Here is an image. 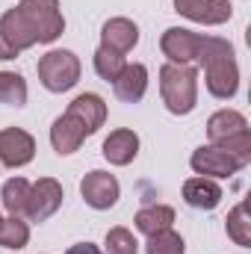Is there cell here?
Returning <instances> with one entry per match:
<instances>
[{"label": "cell", "mask_w": 251, "mask_h": 254, "mask_svg": "<svg viewBox=\"0 0 251 254\" xmlns=\"http://www.w3.org/2000/svg\"><path fill=\"white\" fill-rule=\"evenodd\" d=\"M198 65L204 68V83H207V92L213 98L231 101L237 95V89H240V65H237L234 45L228 39L204 36Z\"/></svg>", "instance_id": "6da1fadb"}, {"label": "cell", "mask_w": 251, "mask_h": 254, "mask_svg": "<svg viewBox=\"0 0 251 254\" xmlns=\"http://www.w3.org/2000/svg\"><path fill=\"white\" fill-rule=\"evenodd\" d=\"M160 95L172 116H189L198 104V71L195 65L166 63L160 68Z\"/></svg>", "instance_id": "7a4b0ae2"}, {"label": "cell", "mask_w": 251, "mask_h": 254, "mask_svg": "<svg viewBox=\"0 0 251 254\" xmlns=\"http://www.w3.org/2000/svg\"><path fill=\"white\" fill-rule=\"evenodd\" d=\"M18 12L30 24L39 45H51V42H57L63 36L65 18L60 12V0H21Z\"/></svg>", "instance_id": "3957f363"}, {"label": "cell", "mask_w": 251, "mask_h": 254, "mask_svg": "<svg viewBox=\"0 0 251 254\" xmlns=\"http://www.w3.org/2000/svg\"><path fill=\"white\" fill-rule=\"evenodd\" d=\"M36 71L48 92H68L80 80V60L71 51H48L39 60Z\"/></svg>", "instance_id": "277c9868"}, {"label": "cell", "mask_w": 251, "mask_h": 254, "mask_svg": "<svg viewBox=\"0 0 251 254\" xmlns=\"http://www.w3.org/2000/svg\"><path fill=\"white\" fill-rule=\"evenodd\" d=\"M63 187L60 181L54 178H39L36 184H30V198H27V210H24V219L27 222H48L60 207H63Z\"/></svg>", "instance_id": "5b68a950"}, {"label": "cell", "mask_w": 251, "mask_h": 254, "mask_svg": "<svg viewBox=\"0 0 251 254\" xmlns=\"http://www.w3.org/2000/svg\"><path fill=\"white\" fill-rule=\"evenodd\" d=\"M201 42H204L201 33H192V30H184V27H169L160 39V51L169 57V63L192 65L198 63Z\"/></svg>", "instance_id": "8992f818"}, {"label": "cell", "mask_w": 251, "mask_h": 254, "mask_svg": "<svg viewBox=\"0 0 251 254\" xmlns=\"http://www.w3.org/2000/svg\"><path fill=\"white\" fill-rule=\"evenodd\" d=\"M189 166H192V172L195 175H201V178H231V175H237L243 166H240V160H234L228 151H222V148H216V145H201L192 157H189Z\"/></svg>", "instance_id": "52a82bcc"}, {"label": "cell", "mask_w": 251, "mask_h": 254, "mask_svg": "<svg viewBox=\"0 0 251 254\" xmlns=\"http://www.w3.org/2000/svg\"><path fill=\"white\" fill-rule=\"evenodd\" d=\"M119 192H122V187H119L116 175H110V172H89L80 181V195L92 210H110L119 201Z\"/></svg>", "instance_id": "ba28073f"}, {"label": "cell", "mask_w": 251, "mask_h": 254, "mask_svg": "<svg viewBox=\"0 0 251 254\" xmlns=\"http://www.w3.org/2000/svg\"><path fill=\"white\" fill-rule=\"evenodd\" d=\"M36 157V139L21 127L0 130V163L9 169H21Z\"/></svg>", "instance_id": "9c48e42d"}, {"label": "cell", "mask_w": 251, "mask_h": 254, "mask_svg": "<svg viewBox=\"0 0 251 254\" xmlns=\"http://www.w3.org/2000/svg\"><path fill=\"white\" fill-rule=\"evenodd\" d=\"M175 12L189 18V21H195V24L216 27V24L231 21L234 6L228 0H175Z\"/></svg>", "instance_id": "30bf717a"}, {"label": "cell", "mask_w": 251, "mask_h": 254, "mask_svg": "<svg viewBox=\"0 0 251 254\" xmlns=\"http://www.w3.org/2000/svg\"><path fill=\"white\" fill-rule=\"evenodd\" d=\"M65 116H71L74 122H80V127L86 130V136H92V133H98V130L104 127V122H107V104H104L101 95L83 92V95H77V98L68 104Z\"/></svg>", "instance_id": "8fae6325"}, {"label": "cell", "mask_w": 251, "mask_h": 254, "mask_svg": "<svg viewBox=\"0 0 251 254\" xmlns=\"http://www.w3.org/2000/svg\"><path fill=\"white\" fill-rule=\"evenodd\" d=\"M139 42V27L130 18H110L101 30V48L113 51V54H130Z\"/></svg>", "instance_id": "7c38bea8"}, {"label": "cell", "mask_w": 251, "mask_h": 254, "mask_svg": "<svg viewBox=\"0 0 251 254\" xmlns=\"http://www.w3.org/2000/svg\"><path fill=\"white\" fill-rule=\"evenodd\" d=\"M116 89V98L125 101V104H139L145 98V89H148V68L142 63L125 65V71L119 74V80L113 83Z\"/></svg>", "instance_id": "4fadbf2b"}, {"label": "cell", "mask_w": 251, "mask_h": 254, "mask_svg": "<svg viewBox=\"0 0 251 254\" xmlns=\"http://www.w3.org/2000/svg\"><path fill=\"white\" fill-rule=\"evenodd\" d=\"M139 154V136L127 127H119L113 130L107 139H104V157L113 163V166H127L133 163Z\"/></svg>", "instance_id": "5bb4252c"}, {"label": "cell", "mask_w": 251, "mask_h": 254, "mask_svg": "<svg viewBox=\"0 0 251 254\" xmlns=\"http://www.w3.org/2000/svg\"><path fill=\"white\" fill-rule=\"evenodd\" d=\"M184 201L195 210H216L222 201V187L213 178H189L184 184Z\"/></svg>", "instance_id": "9a60e30c"}, {"label": "cell", "mask_w": 251, "mask_h": 254, "mask_svg": "<svg viewBox=\"0 0 251 254\" xmlns=\"http://www.w3.org/2000/svg\"><path fill=\"white\" fill-rule=\"evenodd\" d=\"M83 139H86V130L80 127V122H74L71 116H60L54 122V127H51V145H54V151L60 157L74 154L83 145Z\"/></svg>", "instance_id": "2e32d148"}, {"label": "cell", "mask_w": 251, "mask_h": 254, "mask_svg": "<svg viewBox=\"0 0 251 254\" xmlns=\"http://www.w3.org/2000/svg\"><path fill=\"white\" fill-rule=\"evenodd\" d=\"M0 33L6 36V42H9L18 54L27 51V48H33V45H39L36 36H33V30H30V24H27L24 15L18 12V6L9 9V12H3V18H0Z\"/></svg>", "instance_id": "e0dca14e"}, {"label": "cell", "mask_w": 251, "mask_h": 254, "mask_svg": "<svg viewBox=\"0 0 251 254\" xmlns=\"http://www.w3.org/2000/svg\"><path fill=\"white\" fill-rule=\"evenodd\" d=\"M243 130H249V122H246V116L237 113V110H219V113H213L210 122H207L210 145H219V142H225V139H231V136H237V133H243Z\"/></svg>", "instance_id": "ac0fdd59"}, {"label": "cell", "mask_w": 251, "mask_h": 254, "mask_svg": "<svg viewBox=\"0 0 251 254\" xmlns=\"http://www.w3.org/2000/svg\"><path fill=\"white\" fill-rule=\"evenodd\" d=\"M136 228L145 234V237H151V234H160V231H169L172 225H175V210L169 207V204H148V207H142L139 213H136Z\"/></svg>", "instance_id": "d6986e66"}, {"label": "cell", "mask_w": 251, "mask_h": 254, "mask_svg": "<svg viewBox=\"0 0 251 254\" xmlns=\"http://www.w3.org/2000/svg\"><path fill=\"white\" fill-rule=\"evenodd\" d=\"M27 198H30V181H24V178H12V181L3 184L0 201H3V210H6L9 216H21V219H24Z\"/></svg>", "instance_id": "ffe728a7"}, {"label": "cell", "mask_w": 251, "mask_h": 254, "mask_svg": "<svg viewBox=\"0 0 251 254\" xmlns=\"http://www.w3.org/2000/svg\"><path fill=\"white\" fill-rule=\"evenodd\" d=\"M27 243H30V225H27L21 216L0 219V246H3V249L21 252Z\"/></svg>", "instance_id": "44dd1931"}, {"label": "cell", "mask_w": 251, "mask_h": 254, "mask_svg": "<svg viewBox=\"0 0 251 254\" xmlns=\"http://www.w3.org/2000/svg\"><path fill=\"white\" fill-rule=\"evenodd\" d=\"M0 104L24 107L27 104V80L15 71H0Z\"/></svg>", "instance_id": "7402d4cb"}, {"label": "cell", "mask_w": 251, "mask_h": 254, "mask_svg": "<svg viewBox=\"0 0 251 254\" xmlns=\"http://www.w3.org/2000/svg\"><path fill=\"white\" fill-rule=\"evenodd\" d=\"M228 237L237 243V246H243V249H249L251 246V219H249V207L246 204H237L231 213H228Z\"/></svg>", "instance_id": "603a6c76"}, {"label": "cell", "mask_w": 251, "mask_h": 254, "mask_svg": "<svg viewBox=\"0 0 251 254\" xmlns=\"http://www.w3.org/2000/svg\"><path fill=\"white\" fill-rule=\"evenodd\" d=\"M184 237L175 234L172 228L169 231H160V234H151L148 243H145V254H184Z\"/></svg>", "instance_id": "cb8c5ba5"}, {"label": "cell", "mask_w": 251, "mask_h": 254, "mask_svg": "<svg viewBox=\"0 0 251 254\" xmlns=\"http://www.w3.org/2000/svg\"><path fill=\"white\" fill-rule=\"evenodd\" d=\"M125 57L122 54H113V51H107V48H98L95 51V71H98V77L101 80H107V83H116L119 80V74L125 71Z\"/></svg>", "instance_id": "d4e9b609"}, {"label": "cell", "mask_w": 251, "mask_h": 254, "mask_svg": "<svg viewBox=\"0 0 251 254\" xmlns=\"http://www.w3.org/2000/svg\"><path fill=\"white\" fill-rule=\"evenodd\" d=\"M104 246H107V254H139V243L127 228H110Z\"/></svg>", "instance_id": "484cf974"}, {"label": "cell", "mask_w": 251, "mask_h": 254, "mask_svg": "<svg viewBox=\"0 0 251 254\" xmlns=\"http://www.w3.org/2000/svg\"><path fill=\"white\" fill-rule=\"evenodd\" d=\"M216 148L228 151L234 160H240V166H249V163H251V130H243V133H237V136H231V139L219 142Z\"/></svg>", "instance_id": "4316f807"}, {"label": "cell", "mask_w": 251, "mask_h": 254, "mask_svg": "<svg viewBox=\"0 0 251 254\" xmlns=\"http://www.w3.org/2000/svg\"><path fill=\"white\" fill-rule=\"evenodd\" d=\"M65 254H104L98 246H92V243H77V246H71Z\"/></svg>", "instance_id": "83f0119b"}, {"label": "cell", "mask_w": 251, "mask_h": 254, "mask_svg": "<svg viewBox=\"0 0 251 254\" xmlns=\"http://www.w3.org/2000/svg\"><path fill=\"white\" fill-rule=\"evenodd\" d=\"M15 57H18V51H15V48L6 42V36L0 33V60H15Z\"/></svg>", "instance_id": "f1b7e54d"}]
</instances>
